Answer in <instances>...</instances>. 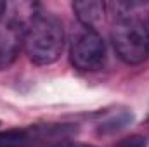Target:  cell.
Here are the masks:
<instances>
[{
	"mask_svg": "<svg viewBox=\"0 0 149 147\" xmlns=\"http://www.w3.org/2000/svg\"><path fill=\"white\" fill-rule=\"evenodd\" d=\"M64 26L63 21L50 12H31L26 23L24 52L31 62L38 66L54 64L64 49Z\"/></svg>",
	"mask_w": 149,
	"mask_h": 147,
	"instance_id": "1",
	"label": "cell"
},
{
	"mask_svg": "<svg viewBox=\"0 0 149 147\" xmlns=\"http://www.w3.org/2000/svg\"><path fill=\"white\" fill-rule=\"evenodd\" d=\"M111 42L116 55L128 66H139L149 59V30L144 21H114L111 28Z\"/></svg>",
	"mask_w": 149,
	"mask_h": 147,
	"instance_id": "2",
	"label": "cell"
},
{
	"mask_svg": "<svg viewBox=\"0 0 149 147\" xmlns=\"http://www.w3.org/2000/svg\"><path fill=\"white\" fill-rule=\"evenodd\" d=\"M26 23L21 16V3H7L0 14V71L9 69L24 49Z\"/></svg>",
	"mask_w": 149,
	"mask_h": 147,
	"instance_id": "3",
	"label": "cell"
},
{
	"mask_svg": "<svg viewBox=\"0 0 149 147\" xmlns=\"http://www.w3.org/2000/svg\"><path fill=\"white\" fill-rule=\"evenodd\" d=\"M106 57L108 52L104 38L97 33V30L81 26V30L74 35L71 42V64L80 71H99L104 68Z\"/></svg>",
	"mask_w": 149,
	"mask_h": 147,
	"instance_id": "4",
	"label": "cell"
},
{
	"mask_svg": "<svg viewBox=\"0 0 149 147\" xmlns=\"http://www.w3.org/2000/svg\"><path fill=\"white\" fill-rule=\"evenodd\" d=\"M73 10L81 26L95 30L104 21L106 3L99 0H78V2H73Z\"/></svg>",
	"mask_w": 149,
	"mask_h": 147,
	"instance_id": "5",
	"label": "cell"
},
{
	"mask_svg": "<svg viewBox=\"0 0 149 147\" xmlns=\"http://www.w3.org/2000/svg\"><path fill=\"white\" fill-rule=\"evenodd\" d=\"M134 121V114L128 112V111H120L116 114H113L111 118L104 119L101 125H99V133L102 135H111L116 132H121L123 128H127L130 123Z\"/></svg>",
	"mask_w": 149,
	"mask_h": 147,
	"instance_id": "6",
	"label": "cell"
},
{
	"mask_svg": "<svg viewBox=\"0 0 149 147\" xmlns=\"http://www.w3.org/2000/svg\"><path fill=\"white\" fill-rule=\"evenodd\" d=\"M146 146H148L146 137H139V135H135V137H130V139L120 142V146L118 147H146Z\"/></svg>",
	"mask_w": 149,
	"mask_h": 147,
	"instance_id": "7",
	"label": "cell"
},
{
	"mask_svg": "<svg viewBox=\"0 0 149 147\" xmlns=\"http://www.w3.org/2000/svg\"><path fill=\"white\" fill-rule=\"evenodd\" d=\"M5 7H7V2H0V14L5 10Z\"/></svg>",
	"mask_w": 149,
	"mask_h": 147,
	"instance_id": "8",
	"label": "cell"
}]
</instances>
